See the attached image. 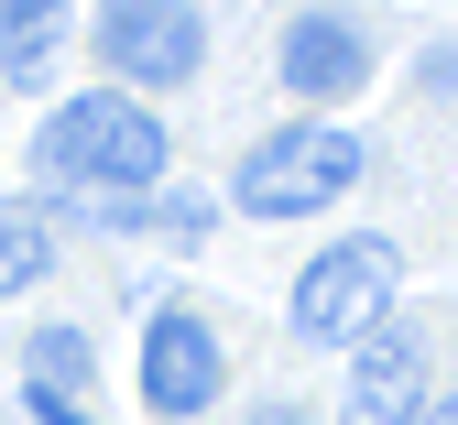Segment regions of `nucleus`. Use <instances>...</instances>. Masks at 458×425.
Wrapping results in <instances>:
<instances>
[{"mask_svg":"<svg viewBox=\"0 0 458 425\" xmlns=\"http://www.w3.org/2000/svg\"><path fill=\"white\" fill-rule=\"evenodd\" d=\"M164 164H175V132L153 120V98L131 88H77L44 109L33 132V174L55 197H153Z\"/></svg>","mask_w":458,"mask_h":425,"instance_id":"nucleus-1","label":"nucleus"},{"mask_svg":"<svg viewBox=\"0 0 458 425\" xmlns=\"http://www.w3.org/2000/svg\"><path fill=\"white\" fill-rule=\"evenodd\" d=\"M350 186H360V132H338V120H284V132H262L241 153V174H229L241 218H317Z\"/></svg>","mask_w":458,"mask_h":425,"instance_id":"nucleus-2","label":"nucleus"},{"mask_svg":"<svg viewBox=\"0 0 458 425\" xmlns=\"http://www.w3.org/2000/svg\"><path fill=\"white\" fill-rule=\"evenodd\" d=\"M393 294H404V251H393L382 229H360V240H327V251L295 273V338L306 349H360L382 317H393Z\"/></svg>","mask_w":458,"mask_h":425,"instance_id":"nucleus-3","label":"nucleus"},{"mask_svg":"<svg viewBox=\"0 0 458 425\" xmlns=\"http://www.w3.org/2000/svg\"><path fill=\"white\" fill-rule=\"evenodd\" d=\"M88 44H98L109 88L153 98V88H186L208 66V12H197V0H98Z\"/></svg>","mask_w":458,"mask_h":425,"instance_id":"nucleus-4","label":"nucleus"},{"mask_svg":"<svg viewBox=\"0 0 458 425\" xmlns=\"http://www.w3.org/2000/svg\"><path fill=\"white\" fill-rule=\"evenodd\" d=\"M218 393H229L218 327L197 306H153V327H142V404H153V425H197Z\"/></svg>","mask_w":458,"mask_h":425,"instance_id":"nucleus-5","label":"nucleus"},{"mask_svg":"<svg viewBox=\"0 0 458 425\" xmlns=\"http://www.w3.org/2000/svg\"><path fill=\"white\" fill-rule=\"evenodd\" d=\"M415 414H426V327L393 306L350 349V404H338V425H415Z\"/></svg>","mask_w":458,"mask_h":425,"instance_id":"nucleus-6","label":"nucleus"},{"mask_svg":"<svg viewBox=\"0 0 458 425\" xmlns=\"http://www.w3.org/2000/svg\"><path fill=\"white\" fill-rule=\"evenodd\" d=\"M273 77L295 88L306 109H327V98H360V77H371V44H360V22H350V12H295V22H284V44H273Z\"/></svg>","mask_w":458,"mask_h":425,"instance_id":"nucleus-7","label":"nucleus"},{"mask_svg":"<svg viewBox=\"0 0 458 425\" xmlns=\"http://www.w3.org/2000/svg\"><path fill=\"white\" fill-rule=\"evenodd\" d=\"M55 273V208H0V294H33Z\"/></svg>","mask_w":458,"mask_h":425,"instance_id":"nucleus-8","label":"nucleus"},{"mask_svg":"<svg viewBox=\"0 0 458 425\" xmlns=\"http://www.w3.org/2000/svg\"><path fill=\"white\" fill-rule=\"evenodd\" d=\"M22 371H33L44 393H88V382H98V338H88V327H33Z\"/></svg>","mask_w":458,"mask_h":425,"instance_id":"nucleus-9","label":"nucleus"},{"mask_svg":"<svg viewBox=\"0 0 458 425\" xmlns=\"http://www.w3.org/2000/svg\"><path fill=\"white\" fill-rule=\"evenodd\" d=\"M55 55H66V22H44V33H0V77H12V88H44Z\"/></svg>","mask_w":458,"mask_h":425,"instance_id":"nucleus-10","label":"nucleus"},{"mask_svg":"<svg viewBox=\"0 0 458 425\" xmlns=\"http://www.w3.org/2000/svg\"><path fill=\"white\" fill-rule=\"evenodd\" d=\"M22 404H33V425H98V414H88V404H77V393H44V382H33V393H22Z\"/></svg>","mask_w":458,"mask_h":425,"instance_id":"nucleus-11","label":"nucleus"},{"mask_svg":"<svg viewBox=\"0 0 458 425\" xmlns=\"http://www.w3.org/2000/svg\"><path fill=\"white\" fill-rule=\"evenodd\" d=\"M44 22H66V0H0V33H44Z\"/></svg>","mask_w":458,"mask_h":425,"instance_id":"nucleus-12","label":"nucleus"},{"mask_svg":"<svg viewBox=\"0 0 458 425\" xmlns=\"http://www.w3.org/2000/svg\"><path fill=\"white\" fill-rule=\"evenodd\" d=\"M251 425H317L306 404H251Z\"/></svg>","mask_w":458,"mask_h":425,"instance_id":"nucleus-13","label":"nucleus"},{"mask_svg":"<svg viewBox=\"0 0 458 425\" xmlns=\"http://www.w3.org/2000/svg\"><path fill=\"white\" fill-rule=\"evenodd\" d=\"M415 425H458V393H437V404H426V414H415Z\"/></svg>","mask_w":458,"mask_h":425,"instance_id":"nucleus-14","label":"nucleus"}]
</instances>
